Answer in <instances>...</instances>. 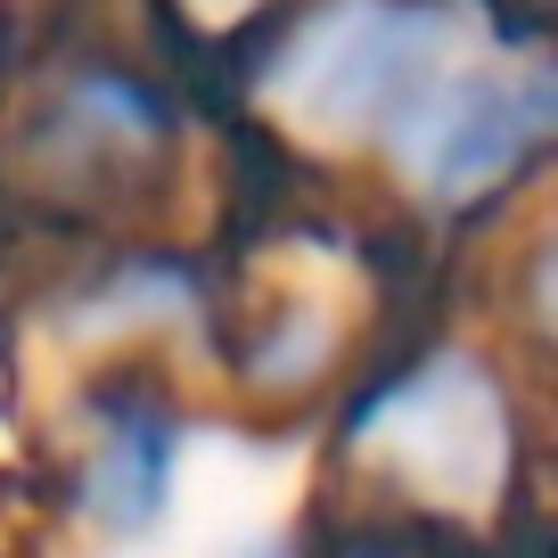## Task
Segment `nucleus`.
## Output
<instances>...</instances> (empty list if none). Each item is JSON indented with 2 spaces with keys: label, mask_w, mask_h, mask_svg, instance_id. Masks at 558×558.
<instances>
[{
  "label": "nucleus",
  "mask_w": 558,
  "mask_h": 558,
  "mask_svg": "<svg viewBox=\"0 0 558 558\" xmlns=\"http://www.w3.org/2000/svg\"><path fill=\"white\" fill-rule=\"evenodd\" d=\"M444 0H320L279 50V90L329 132H395L444 74Z\"/></svg>",
  "instance_id": "nucleus-1"
},
{
  "label": "nucleus",
  "mask_w": 558,
  "mask_h": 558,
  "mask_svg": "<svg viewBox=\"0 0 558 558\" xmlns=\"http://www.w3.org/2000/svg\"><path fill=\"white\" fill-rule=\"evenodd\" d=\"M542 132H550V83H542V66H525V74H436L418 90V107L395 123L411 173L444 197L509 190V173H525L542 157Z\"/></svg>",
  "instance_id": "nucleus-2"
},
{
  "label": "nucleus",
  "mask_w": 558,
  "mask_h": 558,
  "mask_svg": "<svg viewBox=\"0 0 558 558\" xmlns=\"http://www.w3.org/2000/svg\"><path fill=\"white\" fill-rule=\"evenodd\" d=\"M90 444L74 460V509L107 525V534H140L157 525L165 485H173V395L157 369H107L90 378Z\"/></svg>",
  "instance_id": "nucleus-3"
}]
</instances>
